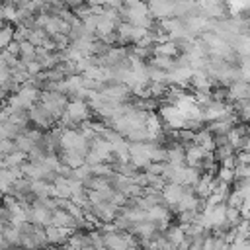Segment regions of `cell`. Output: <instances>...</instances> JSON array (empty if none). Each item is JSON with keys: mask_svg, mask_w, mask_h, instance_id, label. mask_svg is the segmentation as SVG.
Segmentation results:
<instances>
[]
</instances>
